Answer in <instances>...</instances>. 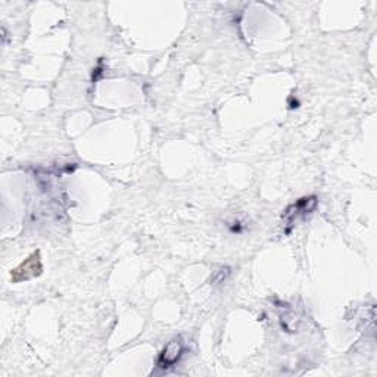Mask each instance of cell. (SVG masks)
Listing matches in <instances>:
<instances>
[{"mask_svg": "<svg viewBox=\"0 0 377 377\" xmlns=\"http://www.w3.org/2000/svg\"><path fill=\"white\" fill-rule=\"evenodd\" d=\"M318 205V199L317 196H307V198H300L298 199L295 203L289 205L288 210L283 213V220L286 223V233H291V230L293 229V225L299 221V220H304L308 215H311L314 213V210L317 208Z\"/></svg>", "mask_w": 377, "mask_h": 377, "instance_id": "1", "label": "cell"}, {"mask_svg": "<svg viewBox=\"0 0 377 377\" xmlns=\"http://www.w3.org/2000/svg\"><path fill=\"white\" fill-rule=\"evenodd\" d=\"M186 351V345L183 342L181 337H176L173 341H169L165 348L162 349V352L158 356V361H157V367L162 371H167L169 368H173L174 366H177L180 363V360L184 355Z\"/></svg>", "mask_w": 377, "mask_h": 377, "instance_id": "2", "label": "cell"}, {"mask_svg": "<svg viewBox=\"0 0 377 377\" xmlns=\"http://www.w3.org/2000/svg\"><path fill=\"white\" fill-rule=\"evenodd\" d=\"M42 261H40V254L35 252L33 254L30 258H27L20 267L15 269L11 274L12 277V281L18 283V281H26V280H30L33 277H37L40 276L42 273Z\"/></svg>", "mask_w": 377, "mask_h": 377, "instance_id": "3", "label": "cell"}]
</instances>
